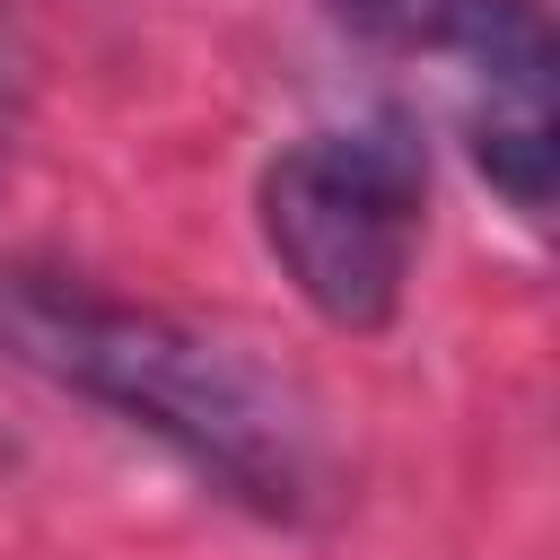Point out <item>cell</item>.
Instances as JSON below:
<instances>
[{
  "mask_svg": "<svg viewBox=\"0 0 560 560\" xmlns=\"http://www.w3.org/2000/svg\"><path fill=\"white\" fill-rule=\"evenodd\" d=\"M0 324H9L18 359H35L52 385L105 402L140 438H158L219 499H236L271 525H298L324 508V490H332L324 429H315L306 394L289 376H271L254 350H236L184 315L70 289V280H18L0 298Z\"/></svg>",
  "mask_w": 560,
  "mask_h": 560,
  "instance_id": "1",
  "label": "cell"
},
{
  "mask_svg": "<svg viewBox=\"0 0 560 560\" xmlns=\"http://www.w3.org/2000/svg\"><path fill=\"white\" fill-rule=\"evenodd\" d=\"M420 210H429V158L411 140V122H394V114L306 131L254 184V219H262L280 280L332 332H385L402 315Z\"/></svg>",
  "mask_w": 560,
  "mask_h": 560,
  "instance_id": "2",
  "label": "cell"
},
{
  "mask_svg": "<svg viewBox=\"0 0 560 560\" xmlns=\"http://www.w3.org/2000/svg\"><path fill=\"white\" fill-rule=\"evenodd\" d=\"M464 140H472V166L490 175V192L542 228L551 219V158H560V114H551V26L542 9L525 0L464 70Z\"/></svg>",
  "mask_w": 560,
  "mask_h": 560,
  "instance_id": "3",
  "label": "cell"
},
{
  "mask_svg": "<svg viewBox=\"0 0 560 560\" xmlns=\"http://www.w3.org/2000/svg\"><path fill=\"white\" fill-rule=\"evenodd\" d=\"M350 35H368V44H385V52H420V61H446V70H464L525 0H324Z\"/></svg>",
  "mask_w": 560,
  "mask_h": 560,
  "instance_id": "4",
  "label": "cell"
}]
</instances>
